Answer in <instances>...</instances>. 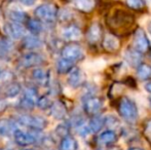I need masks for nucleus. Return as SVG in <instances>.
Listing matches in <instances>:
<instances>
[{"instance_id":"12","label":"nucleus","mask_w":151,"mask_h":150,"mask_svg":"<svg viewBox=\"0 0 151 150\" xmlns=\"http://www.w3.org/2000/svg\"><path fill=\"white\" fill-rule=\"evenodd\" d=\"M98 141L101 145L103 146H111L117 141V135H116L115 131L112 130H106L98 138Z\"/></svg>"},{"instance_id":"17","label":"nucleus","mask_w":151,"mask_h":150,"mask_svg":"<svg viewBox=\"0 0 151 150\" xmlns=\"http://www.w3.org/2000/svg\"><path fill=\"white\" fill-rule=\"evenodd\" d=\"M124 59L127 61V63L132 67H138L141 64L142 61V57L141 54L137 52L136 50H127L124 54Z\"/></svg>"},{"instance_id":"9","label":"nucleus","mask_w":151,"mask_h":150,"mask_svg":"<svg viewBox=\"0 0 151 150\" xmlns=\"http://www.w3.org/2000/svg\"><path fill=\"white\" fill-rule=\"evenodd\" d=\"M68 84L71 88H77L81 86L84 82V74L79 68H73L68 74Z\"/></svg>"},{"instance_id":"3","label":"nucleus","mask_w":151,"mask_h":150,"mask_svg":"<svg viewBox=\"0 0 151 150\" xmlns=\"http://www.w3.org/2000/svg\"><path fill=\"white\" fill-rule=\"evenodd\" d=\"M18 121L22 126H28L35 131L43 130L47 126V121L45 118L37 115H21L18 118Z\"/></svg>"},{"instance_id":"41","label":"nucleus","mask_w":151,"mask_h":150,"mask_svg":"<svg viewBox=\"0 0 151 150\" xmlns=\"http://www.w3.org/2000/svg\"><path fill=\"white\" fill-rule=\"evenodd\" d=\"M24 150H31V149H24Z\"/></svg>"},{"instance_id":"31","label":"nucleus","mask_w":151,"mask_h":150,"mask_svg":"<svg viewBox=\"0 0 151 150\" xmlns=\"http://www.w3.org/2000/svg\"><path fill=\"white\" fill-rule=\"evenodd\" d=\"M56 132L58 133V135H60L61 137H67L68 136V133H69V128H68L67 124H64L62 123L60 126H58V128H57Z\"/></svg>"},{"instance_id":"6","label":"nucleus","mask_w":151,"mask_h":150,"mask_svg":"<svg viewBox=\"0 0 151 150\" xmlns=\"http://www.w3.org/2000/svg\"><path fill=\"white\" fill-rule=\"evenodd\" d=\"M103 107V101L99 97L88 96L83 101V109L90 115H97Z\"/></svg>"},{"instance_id":"28","label":"nucleus","mask_w":151,"mask_h":150,"mask_svg":"<svg viewBox=\"0 0 151 150\" xmlns=\"http://www.w3.org/2000/svg\"><path fill=\"white\" fill-rule=\"evenodd\" d=\"M37 105L40 109L42 110H46V109H50L52 105V102L50 100V98H48L47 96H42L40 98H38L37 100Z\"/></svg>"},{"instance_id":"7","label":"nucleus","mask_w":151,"mask_h":150,"mask_svg":"<svg viewBox=\"0 0 151 150\" xmlns=\"http://www.w3.org/2000/svg\"><path fill=\"white\" fill-rule=\"evenodd\" d=\"M14 138L17 144L20 146H28V145L34 144L37 140V137L30 132H25L20 128H16L14 132Z\"/></svg>"},{"instance_id":"29","label":"nucleus","mask_w":151,"mask_h":150,"mask_svg":"<svg viewBox=\"0 0 151 150\" xmlns=\"http://www.w3.org/2000/svg\"><path fill=\"white\" fill-rule=\"evenodd\" d=\"M127 4L133 9H142L144 7L143 0H127Z\"/></svg>"},{"instance_id":"25","label":"nucleus","mask_w":151,"mask_h":150,"mask_svg":"<svg viewBox=\"0 0 151 150\" xmlns=\"http://www.w3.org/2000/svg\"><path fill=\"white\" fill-rule=\"evenodd\" d=\"M137 75L140 79L148 80L151 78V66L147 64H140L137 67Z\"/></svg>"},{"instance_id":"21","label":"nucleus","mask_w":151,"mask_h":150,"mask_svg":"<svg viewBox=\"0 0 151 150\" xmlns=\"http://www.w3.org/2000/svg\"><path fill=\"white\" fill-rule=\"evenodd\" d=\"M8 19L14 23H19V24H23L26 22L27 20V14L22 10L18 9H10L8 11Z\"/></svg>"},{"instance_id":"38","label":"nucleus","mask_w":151,"mask_h":150,"mask_svg":"<svg viewBox=\"0 0 151 150\" xmlns=\"http://www.w3.org/2000/svg\"><path fill=\"white\" fill-rule=\"evenodd\" d=\"M148 31H149V32L151 33V21L149 23H148Z\"/></svg>"},{"instance_id":"32","label":"nucleus","mask_w":151,"mask_h":150,"mask_svg":"<svg viewBox=\"0 0 151 150\" xmlns=\"http://www.w3.org/2000/svg\"><path fill=\"white\" fill-rule=\"evenodd\" d=\"M144 135L147 138V140L151 143V120L146 123L145 128H144Z\"/></svg>"},{"instance_id":"15","label":"nucleus","mask_w":151,"mask_h":150,"mask_svg":"<svg viewBox=\"0 0 151 150\" xmlns=\"http://www.w3.org/2000/svg\"><path fill=\"white\" fill-rule=\"evenodd\" d=\"M50 114L52 117H55L56 119H63L65 118V116L67 115V109L66 106L60 101L52 103V107H50Z\"/></svg>"},{"instance_id":"2","label":"nucleus","mask_w":151,"mask_h":150,"mask_svg":"<svg viewBox=\"0 0 151 150\" xmlns=\"http://www.w3.org/2000/svg\"><path fill=\"white\" fill-rule=\"evenodd\" d=\"M34 14L39 21L52 24L58 18V7L52 3H43L35 8Z\"/></svg>"},{"instance_id":"30","label":"nucleus","mask_w":151,"mask_h":150,"mask_svg":"<svg viewBox=\"0 0 151 150\" xmlns=\"http://www.w3.org/2000/svg\"><path fill=\"white\" fill-rule=\"evenodd\" d=\"M105 126H111L112 128V131H114V128L116 126H119V121L116 117L114 116H107L105 117Z\"/></svg>"},{"instance_id":"13","label":"nucleus","mask_w":151,"mask_h":150,"mask_svg":"<svg viewBox=\"0 0 151 150\" xmlns=\"http://www.w3.org/2000/svg\"><path fill=\"white\" fill-rule=\"evenodd\" d=\"M32 77L36 80V82L40 84V85H47L50 83V75L47 70H44L42 68H35L32 71Z\"/></svg>"},{"instance_id":"33","label":"nucleus","mask_w":151,"mask_h":150,"mask_svg":"<svg viewBox=\"0 0 151 150\" xmlns=\"http://www.w3.org/2000/svg\"><path fill=\"white\" fill-rule=\"evenodd\" d=\"M20 2L25 6H32L36 2V0H20Z\"/></svg>"},{"instance_id":"18","label":"nucleus","mask_w":151,"mask_h":150,"mask_svg":"<svg viewBox=\"0 0 151 150\" xmlns=\"http://www.w3.org/2000/svg\"><path fill=\"white\" fill-rule=\"evenodd\" d=\"M16 130L14 123L9 119H1L0 120V136L8 137L14 134Z\"/></svg>"},{"instance_id":"34","label":"nucleus","mask_w":151,"mask_h":150,"mask_svg":"<svg viewBox=\"0 0 151 150\" xmlns=\"http://www.w3.org/2000/svg\"><path fill=\"white\" fill-rule=\"evenodd\" d=\"M6 106H7V103H6V101L0 100V112H1V111H3L4 109L6 108Z\"/></svg>"},{"instance_id":"26","label":"nucleus","mask_w":151,"mask_h":150,"mask_svg":"<svg viewBox=\"0 0 151 150\" xmlns=\"http://www.w3.org/2000/svg\"><path fill=\"white\" fill-rule=\"evenodd\" d=\"M27 28L33 35L39 34L42 31V25L39 20L36 19H30L27 21Z\"/></svg>"},{"instance_id":"10","label":"nucleus","mask_w":151,"mask_h":150,"mask_svg":"<svg viewBox=\"0 0 151 150\" xmlns=\"http://www.w3.org/2000/svg\"><path fill=\"white\" fill-rule=\"evenodd\" d=\"M5 30L8 33V35L14 39H21L22 37H24L25 34L24 27L22 24H19V23H7L5 25Z\"/></svg>"},{"instance_id":"27","label":"nucleus","mask_w":151,"mask_h":150,"mask_svg":"<svg viewBox=\"0 0 151 150\" xmlns=\"http://www.w3.org/2000/svg\"><path fill=\"white\" fill-rule=\"evenodd\" d=\"M21 90H22V86H21L20 83H18V82H12V83H10L9 85L6 88L5 96L7 97V98H14V97H17L20 94Z\"/></svg>"},{"instance_id":"40","label":"nucleus","mask_w":151,"mask_h":150,"mask_svg":"<svg viewBox=\"0 0 151 150\" xmlns=\"http://www.w3.org/2000/svg\"><path fill=\"white\" fill-rule=\"evenodd\" d=\"M4 150H12V149H4Z\"/></svg>"},{"instance_id":"1","label":"nucleus","mask_w":151,"mask_h":150,"mask_svg":"<svg viewBox=\"0 0 151 150\" xmlns=\"http://www.w3.org/2000/svg\"><path fill=\"white\" fill-rule=\"evenodd\" d=\"M118 112L121 117L127 122H135L139 116V111L136 103L127 97H123L120 100L118 105Z\"/></svg>"},{"instance_id":"36","label":"nucleus","mask_w":151,"mask_h":150,"mask_svg":"<svg viewBox=\"0 0 151 150\" xmlns=\"http://www.w3.org/2000/svg\"><path fill=\"white\" fill-rule=\"evenodd\" d=\"M145 90H146V92H148V93H150L151 94V81H148L147 83L145 84Z\"/></svg>"},{"instance_id":"20","label":"nucleus","mask_w":151,"mask_h":150,"mask_svg":"<svg viewBox=\"0 0 151 150\" xmlns=\"http://www.w3.org/2000/svg\"><path fill=\"white\" fill-rule=\"evenodd\" d=\"M73 5L80 11L88 12L95 7V0H73Z\"/></svg>"},{"instance_id":"5","label":"nucleus","mask_w":151,"mask_h":150,"mask_svg":"<svg viewBox=\"0 0 151 150\" xmlns=\"http://www.w3.org/2000/svg\"><path fill=\"white\" fill-rule=\"evenodd\" d=\"M150 47V41L146 32L143 29L139 28L134 35V50L139 54H144Z\"/></svg>"},{"instance_id":"11","label":"nucleus","mask_w":151,"mask_h":150,"mask_svg":"<svg viewBox=\"0 0 151 150\" xmlns=\"http://www.w3.org/2000/svg\"><path fill=\"white\" fill-rule=\"evenodd\" d=\"M64 39L69 40V41H77L81 38V30L75 25H70L63 29L62 31Z\"/></svg>"},{"instance_id":"22","label":"nucleus","mask_w":151,"mask_h":150,"mask_svg":"<svg viewBox=\"0 0 151 150\" xmlns=\"http://www.w3.org/2000/svg\"><path fill=\"white\" fill-rule=\"evenodd\" d=\"M73 63L67 61L65 59H60L57 63V71H58L59 74H66V73H69L70 71L73 69Z\"/></svg>"},{"instance_id":"14","label":"nucleus","mask_w":151,"mask_h":150,"mask_svg":"<svg viewBox=\"0 0 151 150\" xmlns=\"http://www.w3.org/2000/svg\"><path fill=\"white\" fill-rule=\"evenodd\" d=\"M102 37V29L98 23H93L88 28L86 33V38L91 43H97Z\"/></svg>"},{"instance_id":"42","label":"nucleus","mask_w":151,"mask_h":150,"mask_svg":"<svg viewBox=\"0 0 151 150\" xmlns=\"http://www.w3.org/2000/svg\"><path fill=\"white\" fill-rule=\"evenodd\" d=\"M0 75H1V71H0Z\"/></svg>"},{"instance_id":"24","label":"nucleus","mask_w":151,"mask_h":150,"mask_svg":"<svg viewBox=\"0 0 151 150\" xmlns=\"http://www.w3.org/2000/svg\"><path fill=\"white\" fill-rule=\"evenodd\" d=\"M40 40L36 37V35H27V36L24 37V40H23V45L26 48H29V50H33V48H37L40 46Z\"/></svg>"},{"instance_id":"23","label":"nucleus","mask_w":151,"mask_h":150,"mask_svg":"<svg viewBox=\"0 0 151 150\" xmlns=\"http://www.w3.org/2000/svg\"><path fill=\"white\" fill-rule=\"evenodd\" d=\"M60 147L61 150H77L78 144H77V141L73 137L67 136L65 138H63Z\"/></svg>"},{"instance_id":"35","label":"nucleus","mask_w":151,"mask_h":150,"mask_svg":"<svg viewBox=\"0 0 151 150\" xmlns=\"http://www.w3.org/2000/svg\"><path fill=\"white\" fill-rule=\"evenodd\" d=\"M98 150H119V148L118 147H115V146H106L105 148H100Z\"/></svg>"},{"instance_id":"39","label":"nucleus","mask_w":151,"mask_h":150,"mask_svg":"<svg viewBox=\"0 0 151 150\" xmlns=\"http://www.w3.org/2000/svg\"><path fill=\"white\" fill-rule=\"evenodd\" d=\"M149 104H150V106H151V97L149 98Z\"/></svg>"},{"instance_id":"37","label":"nucleus","mask_w":151,"mask_h":150,"mask_svg":"<svg viewBox=\"0 0 151 150\" xmlns=\"http://www.w3.org/2000/svg\"><path fill=\"white\" fill-rule=\"evenodd\" d=\"M129 150H144V149L141 148V147H131V148H129Z\"/></svg>"},{"instance_id":"19","label":"nucleus","mask_w":151,"mask_h":150,"mask_svg":"<svg viewBox=\"0 0 151 150\" xmlns=\"http://www.w3.org/2000/svg\"><path fill=\"white\" fill-rule=\"evenodd\" d=\"M104 126H105V117H102L98 114L91 118L88 123V128L91 133H99Z\"/></svg>"},{"instance_id":"16","label":"nucleus","mask_w":151,"mask_h":150,"mask_svg":"<svg viewBox=\"0 0 151 150\" xmlns=\"http://www.w3.org/2000/svg\"><path fill=\"white\" fill-rule=\"evenodd\" d=\"M103 46L108 52H115L119 47V40H118V38L114 36V35L107 34L104 37Z\"/></svg>"},{"instance_id":"4","label":"nucleus","mask_w":151,"mask_h":150,"mask_svg":"<svg viewBox=\"0 0 151 150\" xmlns=\"http://www.w3.org/2000/svg\"><path fill=\"white\" fill-rule=\"evenodd\" d=\"M61 56L63 59L74 63L83 58V50L81 46L76 43H69L62 48Z\"/></svg>"},{"instance_id":"8","label":"nucleus","mask_w":151,"mask_h":150,"mask_svg":"<svg viewBox=\"0 0 151 150\" xmlns=\"http://www.w3.org/2000/svg\"><path fill=\"white\" fill-rule=\"evenodd\" d=\"M44 62L43 58L40 56L37 52H28V54H25L22 58L19 61V64L23 68H32V67H36L41 65Z\"/></svg>"}]
</instances>
